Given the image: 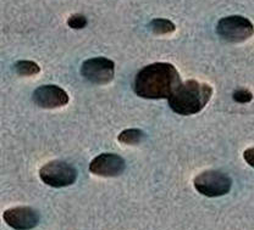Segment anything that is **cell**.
Listing matches in <instances>:
<instances>
[{
  "label": "cell",
  "instance_id": "1",
  "mask_svg": "<svg viewBox=\"0 0 254 230\" xmlns=\"http://www.w3.org/2000/svg\"><path fill=\"white\" fill-rule=\"evenodd\" d=\"M181 84L179 72L171 63L155 62L137 73L133 91L143 99H169Z\"/></svg>",
  "mask_w": 254,
  "mask_h": 230
},
{
  "label": "cell",
  "instance_id": "2",
  "mask_svg": "<svg viewBox=\"0 0 254 230\" xmlns=\"http://www.w3.org/2000/svg\"><path fill=\"white\" fill-rule=\"evenodd\" d=\"M211 95L213 89L209 84L190 79L182 83L169 97V105L177 115L190 116L200 112L209 102Z\"/></svg>",
  "mask_w": 254,
  "mask_h": 230
},
{
  "label": "cell",
  "instance_id": "3",
  "mask_svg": "<svg viewBox=\"0 0 254 230\" xmlns=\"http://www.w3.org/2000/svg\"><path fill=\"white\" fill-rule=\"evenodd\" d=\"M216 32L224 41L241 43L253 36L254 26L248 18L243 16H227L219 21L216 25Z\"/></svg>",
  "mask_w": 254,
  "mask_h": 230
},
{
  "label": "cell",
  "instance_id": "4",
  "mask_svg": "<svg viewBox=\"0 0 254 230\" xmlns=\"http://www.w3.org/2000/svg\"><path fill=\"white\" fill-rule=\"evenodd\" d=\"M77 169L64 161H52L39 171V177L44 184L52 187H65L77 179Z\"/></svg>",
  "mask_w": 254,
  "mask_h": 230
},
{
  "label": "cell",
  "instance_id": "5",
  "mask_svg": "<svg viewBox=\"0 0 254 230\" xmlns=\"http://www.w3.org/2000/svg\"><path fill=\"white\" fill-rule=\"evenodd\" d=\"M231 178L219 171H205L194 178V187L197 191L208 197L226 195L231 190Z\"/></svg>",
  "mask_w": 254,
  "mask_h": 230
},
{
  "label": "cell",
  "instance_id": "6",
  "mask_svg": "<svg viewBox=\"0 0 254 230\" xmlns=\"http://www.w3.org/2000/svg\"><path fill=\"white\" fill-rule=\"evenodd\" d=\"M81 73L94 84H108L115 75V63L107 57H93L82 63Z\"/></svg>",
  "mask_w": 254,
  "mask_h": 230
},
{
  "label": "cell",
  "instance_id": "7",
  "mask_svg": "<svg viewBox=\"0 0 254 230\" xmlns=\"http://www.w3.org/2000/svg\"><path fill=\"white\" fill-rule=\"evenodd\" d=\"M126 163L116 153H102L97 156L89 165V172L99 177H118L125 171Z\"/></svg>",
  "mask_w": 254,
  "mask_h": 230
},
{
  "label": "cell",
  "instance_id": "8",
  "mask_svg": "<svg viewBox=\"0 0 254 230\" xmlns=\"http://www.w3.org/2000/svg\"><path fill=\"white\" fill-rule=\"evenodd\" d=\"M34 104L43 108H58L68 102V95L58 86H42L32 95Z\"/></svg>",
  "mask_w": 254,
  "mask_h": 230
},
{
  "label": "cell",
  "instance_id": "9",
  "mask_svg": "<svg viewBox=\"0 0 254 230\" xmlns=\"http://www.w3.org/2000/svg\"><path fill=\"white\" fill-rule=\"evenodd\" d=\"M4 221L16 230H31L38 226L39 215L31 207H15L4 212Z\"/></svg>",
  "mask_w": 254,
  "mask_h": 230
},
{
  "label": "cell",
  "instance_id": "10",
  "mask_svg": "<svg viewBox=\"0 0 254 230\" xmlns=\"http://www.w3.org/2000/svg\"><path fill=\"white\" fill-rule=\"evenodd\" d=\"M118 139L123 144L134 145L142 142L145 139V134L139 129H126V131L121 132Z\"/></svg>",
  "mask_w": 254,
  "mask_h": 230
},
{
  "label": "cell",
  "instance_id": "11",
  "mask_svg": "<svg viewBox=\"0 0 254 230\" xmlns=\"http://www.w3.org/2000/svg\"><path fill=\"white\" fill-rule=\"evenodd\" d=\"M149 28L154 34H169L176 30L174 23L166 18H154L150 21Z\"/></svg>",
  "mask_w": 254,
  "mask_h": 230
},
{
  "label": "cell",
  "instance_id": "12",
  "mask_svg": "<svg viewBox=\"0 0 254 230\" xmlns=\"http://www.w3.org/2000/svg\"><path fill=\"white\" fill-rule=\"evenodd\" d=\"M14 70L20 76H34L39 73L41 67L33 61H17L14 65Z\"/></svg>",
  "mask_w": 254,
  "mask_h": 230
},
{
  "label": "cell",
  "instance_id": "13",
  "mask_svg": "<svg viewBox=\"0 0 254 230\" xmlns=\"http://www.w3.org/2000/svg\"><path fill=\"white\" fill-rule=\"evenodd\" d=\"M67 25L70 26V28L72 30H82L87 26V18L86 16L81 14H75L70 16L67 20Z\"/></svg>",
  "mask_w": 254,
  "mask_h": 230
},
{
  "label": "cell",
  "instance_id": "14",
  "mask_svg": "<svg viewBox=\"0 0 254 230\" xmlns=\"http://www.w3.org/2000/svg\"><path fill=\"white\" fill-rule=\"evenodd\" d=\"M253 99L252 92L247 89H238L234 92V100L235 101L240 102V104H246V102H250Z\"/></svg>",
  "mask_w": 254,
  "mask_h": 230
},
{
  "label": "cell",
  "instance_id": "15",
  "mask_svg": "<svg viewBox=\"0 0 254 230\" xmlns=\"http://www.w3.org/2000/svg\"><path fill=\"white\" fill-rule=\"evenodd\" d=\"M243 157H245L246 162H247L251 167L254 168V147L246 150L245 153H243Z\"/></svg>",
  "mask_w": 254,
  "mask_h": 230
}]
</instances>
